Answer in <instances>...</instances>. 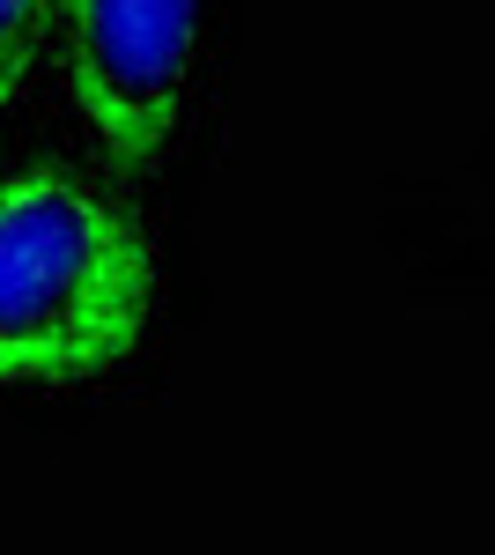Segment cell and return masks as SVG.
<instances>
[{
    "label": "cell",
    "mask_w": 495,
    "mask_h": 555,
    "mask_svg": "<svg viewBox=\"0 0 495 555\" xmlns=\"http://www.w3.org/2000/svg\"><path fill=\"white\" fill-rule=\"evenodd\" d=\"M156 237L104 185L38 164L0 178V392L119 371L156 319Z\"/></svg>",
    "instance_id": "obj_1"
},
{
    "label": "cell",
    "mask_w": 495,
    "mask_h": 555,
    "mask_svg": "<svg viewBox=\"0 0 495 555\" xmlns=\"http://www.w3.org/2000/svg\"><path fill=\"white\" fill-rule=\"evenodd\" d=\"M67 96L119 178L164 171L200 60V0H60Z\"/></svg>",
    "instance_id": "obj_2"
},
{
    "label": "cell",
    "mask_w": 495,
    "mask_h": 555,
    "mask_svg": "<svg viewBox=\"0 0 495 555\" xmlns=\"http://www.w3.org/2000/svg\"><path fill=\"white\" fill-rule=\"evenodd\" d=\"M52 15H60V0H0V119L15 112V96L30 82V60H38Z\"/></svg>",
    "instance_id": "obj_3"
}]
</instances>
